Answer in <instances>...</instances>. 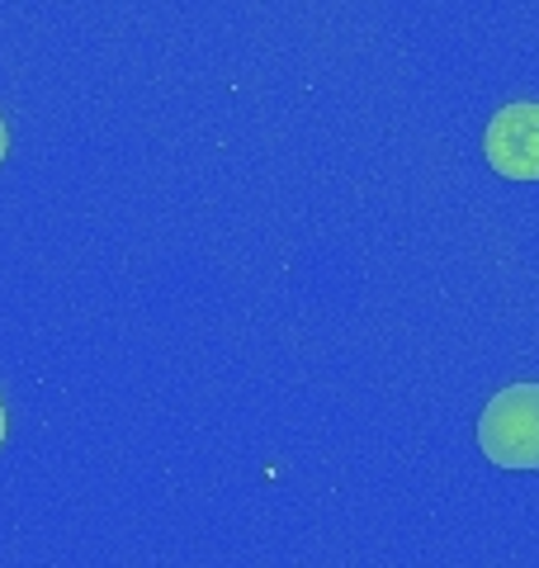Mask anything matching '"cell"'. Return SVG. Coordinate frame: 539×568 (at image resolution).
<instances>
[{
  "instance_id": "cell-1",
  "label": "cell",
  "mask_w": 539,
  "mask_h": 568,
  "mask_svg": "<svg viewBox=\"0 0 539 568\" xmlns=\"http://www.w3.org/2000/svg\"><path fill=\"white\" fill-rule=\"evenodd\" d=\"M478 446L497 469H539V384H511L482 407Z\"/></svg>"
},
{
  "instance_id": "cell-4",
  "label": "cell",
  "mask_w": 539,
  "mask_h": 568,
  "mask_svg": "<svg viewBox=\"0 0 539 568\" xmlns=\"http://www.w3.org/2000/svg\"><path fill=\"white\" fill-rule=\"evenodd\" d=\"M0 440H6V407H0Z\"/></svg>"
},
{
  "instance_id": "cell-3",
  "label": "cell",
  "mask_w": 539,
  "mask_h": 568,
  "mask_svg": "<svg viewBox=\"0 0 539 568\" xmlns=\"http://www.w3.org/2000/svg\"><path fill=\"white\" fill-rule=\"evenodd\" d=\"M6 148H10V133H6V119H0V162H6Z\"/></svg>"
},
{
  "instance_id": "cell-2",
  "label": "cell",
  "mask_w": 539,
  "mask_h": 568,
  "mask_svg": "<svg viewBox=\"0 0 539 568\" xmlns=\"http://www.w3.org/2000/svg\"><path fill=\"white\" fill-rule=\"evenodd\" d=\"M488 166L507 181H539V100H520L497 110L482 138Z\"/></svg>"
}]
</instances>
